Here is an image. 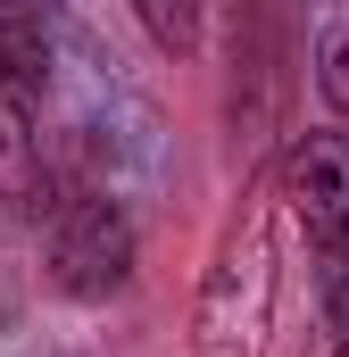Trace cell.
<instances>
[{"label": "cell", "instance_id": "6da1fadb", "mask_svg": "<svg viewBox=\"0 0 349 357\" xmlns=\"http://www.w3.org/2000/svg\"><path fill=\"white\" fill-rule=\"evenodd\" d=\"M274 291H283V258H274V175H258L225 233H216V258L200 282V307H191V357H266L274 341Z\"/></svg>", "mask_w": 349, "mask_h": 357}, {"label": "cell", "instance_id": "7a4b0ae2", "mask_svg": "<svg viewBox=\"0 0 349 357\" xmlns=\"http://www.w3.org/2000/svg\"><path fill=\"white\" fill-rule=\"evenodd\" d=\"M133 274V225L117 199H67L50 225V282L67 299H108Z\"/></svg>", "mask_w": 349, "mask_h": 357}, {"label": "cell", "instance_id": "3957f363", "mask_svg": "<svg viewBox=\"0 0 349 357\" xmlns=\"http://www.w3.org/2000/svg\"><path fill=\"white\" fill-rule=\"evenodd\" d=\"M274 191H283L291 216L308 225L316 258H341V250H349V142H341V133H308V142H291Z\"/></svg>", "mask_w": 349, "mask_h": 357}, {"label": "cell", "instance_id": "277c9868", "mask_svg": "<svg viewBox=\"0 0 349 357\" xmlns=\"http://www.w3.org/2000/svg\"><path fill=\"white\" fill-rule=\"evenodd\" d=\"M42 84H50V33H42V17H0V183H17L25 158H34Z\"/></svg>", "mask_w": 349, "mask_h": 357}, {"label": "cell", "instance_id": "5b68a950", "mask_svg": "<svg viewBox=\"0 0 349 357\" xmlns=\"http://www.w3.org/2000/svg\"><path fill=\"white\" fill-rule=\"evenodd\" d=\"M125 8L142 17V33H150L158 50H174V59L200 42V0H125Z\"/></svg>", "mask_w": 349, "mask_h": 357}, {"label": "cell", "instance_id": "8992f818", "mask_svg": "<svg viewBox=\"0 0 349 357\" xmlns=\"http://www.w3.org/2000/svg\"><path fill=\"white\" fill-rule=\"evenodd\" d=\"M325 357H349V250L341 258H325Z\"/></svg>", "mask_w": 349, "mask_h": 357}, {"label": "cell", "instance_id": "52a82bcc", "mask_svg": "<svg viewBox=\"0 0 349 357\" xmlns=\"http://www.w3.org/2000/svg\"><path fill=\"white\" fill-rule=\"evenodd\" d=\"M316 84H325V100L349 116V25H333L325 33V59H316Z\"/></svg>", "mask_w": 349, "mask_h": 357}]
</instances>
